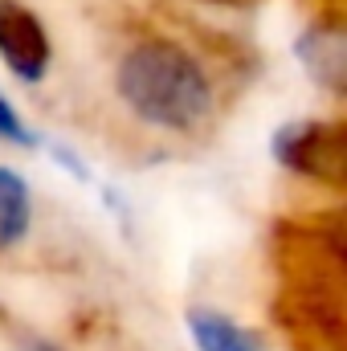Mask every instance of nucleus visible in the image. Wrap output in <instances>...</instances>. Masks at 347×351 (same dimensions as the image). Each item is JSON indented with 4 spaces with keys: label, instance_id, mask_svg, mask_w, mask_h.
<instances>
[{
    "label": "nucleus",
    "instance_id": "3",
    "mask_svg": "<svg viewBox=\"0 0 347 351\" xmlns=\"http://www.w3.org/2000/svg\"><path fill=\"white\" fill-rule=\"evenodd\" d=\"M0 58L8 62V70L25 82H37L49 66V41L41 21L16 4V0H0Z\"/></svg>",
    "mask_w": 347,
    "mask_h": 351
},
{
    "label": "nucleus",
    "instance_id": "6",
    "mask_svg": "<svg viewBox=\"0 0 347 351\" xmlns=\"http://www.w3.org/2000/svg\"><path fill=\"white\" fill-rule=\"evenodd\" d=\"M0 135H4V139H21V143H33V135L21 127V119H16V110L4 102V94H0Z\"/></svg>",
    "mask_w": 347,
    "mask_h": 351
},
{
    "label": "nucleus",
    "instance_id": "4",
    "mask_svg": "<svg viewBox=\"0 0 347 351\" xmlns=\"http://www.w3.org/2000/svg\"><path fill=\"white\" fill-rule=\"evenodd\" d=\"M188 327H192V339H196L200 351H265L258 335L241 331L233 319H225V315H217L208 306H196L188 315Z\"/></svg>",
    "mask_w": 347,
    "mask_h": 351
},
{
    "label": "nucleus",
    "instance_id": "1",
    "mask_svg": "<svg viewBox=\"0 0 347 351\" xmlns=\"http://www.w3.org/2000/svg\"><path fill=\"white\" fill-rule=\"evenodd\" d=\"M119 94L143 123L168 131H192L213 110L204 70L172 41L135 45L119 66Z\"/></svg>",
    "mask_w": 347,
    "mask_h": 351
},
{
    "label": "nucleus",
    "instance_id": "7",
    "mask_svg": "<svg viewBox=\"0 0 347 351\" xmlns=\"http://www.w3.org/2000/svg\"><path fill=\"white\" fill-rule=\"evenodd\" d=\"M213 4H229V8H246V4H254V0H213Z\"/></svg>",
    "mask_w": 347,
    "mask_h": 351
},
{
    "label": "nucleus",
    "instance_id": "5",
    "mask_svg": "<svg viewBox=\"0 0 347 351\" xmlns=\"http://www.w3.org/2000/svg\"><path fill=\"white\" fill-rule=\"evenodd\" d=\"M29 229V188L12 168H0V250L21 241Z\"/></svg>",
    "mask_w": 347,
    "mask_h": 351
},
{
    "label": "nucleus",
    "instance_id": "8",
    "mask_svg": "<svg viewBox=\"0 0 347 351\" xmlns=\"http://www.w3.org/2000/svg\"><path fill=\"white\" fill-rule=\"evenodd\" d=\"M33 351H58V348H49V343H33Z\"/></svg>",
    "mask_w": 347,
    "mask_h": 351
},
{
    "label": "nucleus",
    "instance_id": "2",
    "mask_svg": "<svg viewBox=\"0 0 347 351\" xmlns=\"http://www.w3.org/2000/svg\"><path fill=\"white\" fill-rule=\"evenodd\" d=\"M274 156L290 168L323 184H344L347 180V131L339 123H298L278 131Z\"/></svg>",
    "mask_w": 347,
    "mask_h": 351
}]
</instances>
